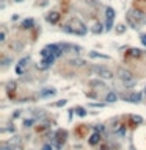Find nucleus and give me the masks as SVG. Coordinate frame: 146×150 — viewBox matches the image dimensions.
<instances>
[{
	"mask_svg": "<svg viewBox=\"0 0 146 150\" xmlns=\"http://www.w3.org/2000/svg\"><path fill=\"white\" fill-rule=\"evenodd\" d=\"M47 21L50 22V24H57V22L60 21V13H57V11L50 13V14L47 16Z\"/></svg>",
	"mask_w": 146,
	"mask_h": 150,
	"instance_id": "6e6552de",
	"label": "nucleus"
},
{
	"mask_svg": "<svg viewBox=\"0 0 146 150\" xmlns=\"http://www.w3.org/2000/svg\"><path fill=\"white\" fill-rule=\"evenodd\" d=\"M141 42H143V45H146V35L141 36Z\"/></svg>",
	"mask_w": 146,
	"mask_h": 150,
	"instance_id": "412c9836",
	"label": "nucleus"
},
{
	"mask_svg": "<svg viewBox=\"0 0 146 150\" xmlns=\"http://www.w3.org/2000/svg\"><path fill=\"white\" fill-rule=\"evenodd\" d=\"M0 150H13V147H11V144H5Z\"/></svg>",
	"mask_w": 146,
	"mask_h": 150,
	"instance_id": "a211bd4d",
	"label": "nucleus"
},
{
	"mask_svg": "<svg viewBox=\"0 0 146 150\" xmlns=\"http://www.w3.org/2000/svg\"><path fill=\"white\" fill-rule=\"evenodd\" d=\"M54 61H55V56H54V55L44 56V58H42V61H41V67H42V69L49 67V66H52V63H54Z\"/></svg>",
	"mask_w": 146,
	"mask_h": 150,
	"instance_id": "423d86ee",
	"label": "nucleus"
},
{
	"mask_svg": "<svg viewBox=\"0 0 146 150\" xmlns=\"http://www.w3.org/2000/svg\"><path fill=\"white\" fill-rule=\"evenodd\" d=\"M41 55L42 56H47V55H54L55 58H58L60 55H61V50H60V47L58 45H47V47H44L41 50Z\"/></svg>",
	"mask_w": 146,
	"mask_h": 150,
	"instance_id": "f03ea898",
	"label": "nucleus"
},
{
	"mask_svg": "<svg viewBox=\"0 0 146 150\" xmlns=\"http://www.w3.org/2000/svg\"><path fill=\"white\" fill-rule=\"evenodd\" d=\"M66 136H68V133H66L65 130L57 131V147H61V144L66 141Z\"/></svg>",
	"mask_w": 146,
	"mask_h": 150,
	"instance_id": "0eeeda50",
	"label": "nucleus"
},
{
	"mask_svg": "<svg viewBox=\"0 0 146 150\" xmlns=\"http://www.w3.org/2000/svg\"><path fill=\"white\" fill-rule=\"evenodd\" d=\"M119 74H121V80L124 81L126 86H132L135 83V78L132 77V74L129 71H119Z\"/></svg>",
	"mask_w": 146,
	"mask_h": 150,
	"instance_id": "7ed1b4c3",
	"label": "nucleus"
},
{
	"mask_svg": "<svg viewBox=\"0 0 146 150\" xmlns=\"http://www.w3.org/2000/svg\"><path fill=\"white\" fill-rule=\"evenodd\" d=\"M77 114H79V116H85L87 113H85L83 108H77Z\"/></svg>",
	"mask_w": 146,
	"mask_h": 150,
	"instance_id": "f3484780",
	"label": "nucleus"
},
{
	"mask_svg": "<svg viewBox=\"0 0 146 150\" xmlns=\"http://www.w3.org/2000/svg\"><path fill=\"white\" fill-rule=\"evenodd\" d=\"M94 71L98 72V75L101 77V78H112V77H113V72L108 71L104 66H98V67H94Z\"/></svg>",
	"mask_w": 146,
	"mask_h": 150,
	"instance_id": "20e7f679",
	"label": "nucleus"
},
{
	"mask_svg": "<svg viewBox=\"0 0 146 150\" xmlns=\"http://www.w3.org/2000/svg\"><path fill=\"white\" fill-rule=\"evenodd\" d=\"M32 25H33V19H27V21L22 22V27H24V28H30Z\"/></svg>",
	"mask_w": 146,
	"mask_h": 150,
	"instance_id": "f8f14e48",
	"label": "nucleus"
},
{
	"mask_svg": "<svg viewBox=\"0 0 146 150\" xmlns=\"http://www.w3.org/2000/svg\"><path fill=\"white\" fill-rule=\"evenodd\" d=\"M27 63H28V58H24V59H21V61H19V66L16 67V72H17L19 75L24 72V66H27Z\"/></svg>",
	"mask_w": 146,
	"mask_h": 150,
	"instance_id": "9d476101",
	"label": "nucleus"
},
{
	"mask_svg": "<svg viewBox=\"0 0 146 150\" xmlns=\"http://www.w3.org/2000/svg\"><path fill=\"white\" fill-rule=\"evenodd\" d=\"M107 102H116V94H115V92H110V94L107 95Z\"/></svg>",
	"mask_w": 146,
	"mask_h": 150,
	"instance_id": "ddd939ff",
	"label": "nucleus"
},
{
	"mask_svg": "<svg viewBox=\"0 0 146 150\" xmlns=\"http://www.w3.org/2000/svg\"><path fill=\"white\" fill-rule=\"evenodd\" d=\"M99 142H101V135H99L98 131L93 133L91 138H89V144H91V145H96V144H99Z\"/></svg>",
	"mask_w": 146,
	"mask_h": 150,
	"instance_id": "1a4fd4ad",
	"label": "nucleus"
},
{
	"mask_svg": "<svg viewBox=\"0 0 146 150\" xmlns=\"http://www.w3.org/2000/svg\"><path fill=\"white\" fill-rule=\"evenodd\" d=\"M132 122H135V124H140V122H141V117H137V116H132Z\"/></svg>",
	"mask_w": 146,
	"mask_h": 150,
	"instance_id": "2eb2a0df",
	"label": "nucleus"
},
{
	"mask_svg": "<svg viewBox=\"0 0 146 150\" xmlns=\"http://www.w3.org/2000/svg\"><path fill=\"white\" fill-rule=\"evenodd\" d=\"M13 150H22L21 145H13Z\"/></svg>",
	"mask_w": 146,
	"mask_h": 150,
	"instance_id": "4be33fe9",
	"label": "nucleus"
},
{
	"mask_svg": "<svg viewBox=\"0 0 146 150\" xmlns=\"http://www.w3.org/2000/svg\"><path fill=\"white\" fill-rule=\"evenodd\" d=\"M5 39H6V38H5V31H2V33H0V41L3 42V41H5Z\"/></svg>",
	"mask_w": 146,
	"mask_h": 150,
	"instance_id": "aec40b11",
	"label": "nucleus"
},
{
	"mask_svg": "<svg viewBox=\"0 0 146 150\" xmlns=\"http://www.w3.org/2000/svg\"><path fill=\"white\" fill-rule=\"evenodd\" d=\"M93 31H94V33H101V31H102V27L98 24L96 27H93Z\"/></svg>",
	"mask_w": 146,
	"mask_h": 150,
	"instance_id": "4468645a",
	"label": "nucleus"
},
{
	"mask_svg": "<svg viewBox=\"0 0 146 150\" xmlns=\"http://www.w3.org/2000/svg\"><path fill=\"white\" fill-rule=\"evenodd\" d=\"M63 30H65L66 33H72V35H79V36L87 33V27L82 24L80 21H77V19H74V21H71L69 24H66L63 27Z\"/></svg>",
	"mask_w": 146,
	"mask_h": 150,
	"instance_id": "f257e3e1",
	"label": "nucleus"
},
{
	"mask_svg": "<svg viewBox=\"0 0 146 150\" xmlns=\"http://www.w3.org/2000/svg\"><path fill=\"white\" fill-rule=\"evenodd\" d=\"M132 55H134V56H140L141 55V52H140V50H137V49H132Z\"/></svg>",
	"mask_w": 146,
	"mask_h": 150,
	"instance_id": "dca6fc26",
	"label": "nucleus"
},
{
	"mask_svg": "<svg viewBox=\"0 0 146 150\" xmlns=\"http://www.w3.org/2000/svg\"><path fill=\"white\" fill-rule=\"evenodd\" d=\"M44 150H52L50 145H44Z\"/></svg>",
	"mask_w": 146,
	"mask_h": 150,
	"instance_id": "5701e85b",
	"label": "nucleus"
},
{
	"mask_svg": "<svg viewBox=\"0 0 146 150\" xmlns=\"http://www.w3.org/2000/svg\"><path fill=\"white\" fill-rule=\"evenodd\" d=\"M105 16H107V30L112 28V24H113V17H115V11L112 8L105 9Z\"/></svg>",
	"mask_w": 146,
	"mask_h": 150,
	"instance_id": "39448f33",
	"label": "nucleus"
},
{
	"mask_svg": "<svg viewBox=\"0 0 146 150\" xmlns=\"http://www.w3.org/2000/svg\"><path fill=\"white\" fill-rule=\"evenodd\" d=\"M124 30H126V27H124V25H119L118 28H116V31H118V33H122Z\"/></svg>",
	"mask_w": 146,
	"mask_h": 150,
	"instance_id": "6ab92c4d",
	"label": "nucleus"
},
{
	"mask_svg": "<svg viewBox=\"0 0 146 150\" xmlns=\"http://www.w3.org/2000/svg\"><path fill=\"white\" fill-rule=\"evenodd\" d=\"M140 99H141V94H138V92L127 95V100H129V102H140Z\"/></svg>",
	"mask_w": 146,
	"mask_h": 150,
	"instance_id": "9b49d317",
	"label": "nucleus"
}]
</instances>
